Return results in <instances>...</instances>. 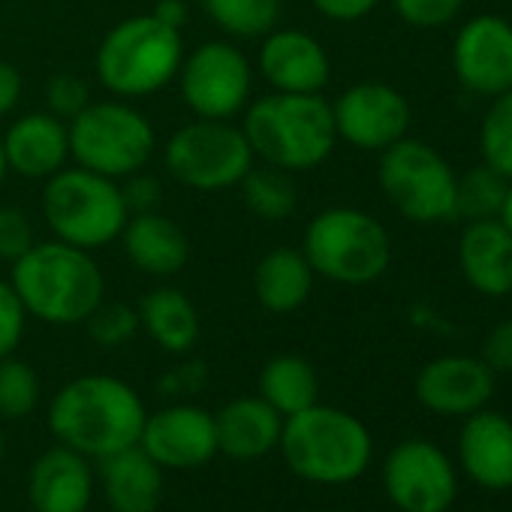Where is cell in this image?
<instances>
[{"mask_svg": "<svg viewBox=\"0 0 512 512\" xmlns=\"http://www.w3.org/2000/svg\"><path fill=\"white\" fill-rule=\"evenodd\" d=\"M148 419L142 395L112 374H82L64 383L49 404V431L55 443L103 461L139 443Z\"/></svg>", "mask_w": 512, "mask_h": 512, "instance_id": "cell-1", "label": "cell"}, {"mask_svg": "<svg viewBox=\"0 0 512 512\" xmlns=\"http://www.w3.org/2000/svg\"><path fill=\"white\" fill-rule=\"evenodd\" d=\"M28 317L49 326H85L106 302V278L91 250L64 241H34L13 263V278Z\"/></svg>", "mask_w": 512, "mask_h": 512, "instance_id": "cell-2", "label": "cell"}, {"mask_svg": "<svg viewBox=\"0 0 512 512\" xmlns=\"http://www.w3.org/2000/svg\"><path fill=\"white\" fill-rule=\"evenodd\" d=\"M241 130L253 157L284 172H308L323 166L341 142L332 103L323 94L272 91L247 103Z\"/></svg>", "mask_w": 512, "mask_h": 512, "instance_id": "cell-3", "label": "cell"}, {"mask_svg": "<svg viewBox=\"0 0 512 512\" xmlns=\"http://www.w3.org/2000/svg\"><path fill=\"white\" fill-rule=\"evenodd\" d=\"M278 452L302 482L338 488L365 476L374 458V437L350 410L317 401L284 419Z\"/></svg>", "mask_w": 512, "mask_h": 512, "instance_id": "cell-4", "label": "cell"}, {"mask_svg": "<svg viewBox=\"0 0 512 512\" xmlns=\"http://www.w3.org/2000/svg\"><path fill=\"white\" fill-rule=\"evenodd\" d=\"M302 253L317 278L344 287H365L389 272L392 238L374 214L353 205H335L305 226Z\"/></svg>", "mask_w": 512, "mask_h": 512, "instance_id": "cell-5", "label": "cell"}, {"mask_svg": "<svg viewBox=\"0 0 512 512\" xmlns=\"http://www.w3.org/2000/svg\"><path fill=\"white\" fill-rule=\"evenodd\" d=\"M181 61V31L148 13L124 19L103 37L94 70L109 94L118 100H139L163 91L178 76Z\"/></svg>", "mask_w": 512, "mask_h": 512, "instance_id": "cell-6", "label": "cell"}, {"mask_svg": "<svg viewBox=\"0 0 512 512\" xmlns=\"http://www.w3.org/2000/svg\"><path fill=\"white\" fill-rule=\"evenodd\" d=\"M43 217L58 241L94 253L121 238L130 208L118 181L82 166H64L46 178Z\"/></svg>", "mask_w": 512, "mask_h": 512, "instance_id": "cell-7", "label": "cell"}, {"mask_svg": "<svg viewBox=\"0 0 512 512\" xmlns=\"http://www.w3.org/2000/svg\"><path fill=\"white\" fill-rule=\"evenodd\" d=\"M67 130L70 157L76 166L112 181L142 172L157 148L151 121L124 100L88 103L76 118L67 121Z\"/></svg>", "mask_w": 512, "mask_h": 512, "instance_id": "cell-8", "label": "cell"}, {"mask_svg": "<svg viewBox=\"0 0 512 512\" xmlns=\"http://www.w3.org/2000/svg\"><path fill=\"white\" fill-rule=\"evenodd\" d=\"M377 184L392 208L419 226L443 223L455 217L458 175L449 160L422 139H398L380 151Z\"/></svg>", "mask_w": 512, "mask_h": 512, "instance_id": "cell-9", "label": "cell"}, {"mask_svg": "<svg viewBox=\"0 0 512 512\" xmlns=\"http://www.w3.org/2000/svg\"><path fill=\"white\" fill-rule=\"evenodd\" d=\"M253 160L244 130L232 121L196 118L193 124L178 127L163 148L169 175L178 184L205 193L238 187Z\"/></svg>", "mask_w": 512, "mask_h": 512, "instance_id": "cell-10", "label": "cell"}, {"mask_svg": "<svg viewBox=\"0 0 512 512\" xmlns=\"http://www.w3.org/2000/svg\"><path fill=\"white\" fill-rule=\"evenodd\" d=\"M178 88L196 118L232 121L250 103L253 67L238 46L211 40L181 61Z\"/></svg>", "mask_w": 512, "mask_h": 512, "instance_id": "cell-11", "label": "cell"}, {"mask_svg": "<svg viewBox=\"0 0 512 512\" xmlns=\"http://www.w3.org/2000/svg\"><path fill=\"white\" fill-rule=\"evenodd\" d=\"M383 491L398 512H449L458 497V467L434 440L407 437L383 461Z\"/></svg>", "mask_w": 512, "mask_h": 512, "instance_id": "cell-12", "label": "cell"}, {"mask_svg": "<svg viewBox=\"0 0 512 512\" xmlns=\"http://www.w3.org/2000/svg\"><path fill=\"white\" fill-rule=\"evenodd\" d=\"M338 139L359 151H386L410 133L413 109L407 97L386 82H359L332 100Z\"/></svg>", "mask_w": 512, "mask_h": 512, "instance_id": "cell-13", "label": "cell"}, {"mask_svg": "<svg viewBox=\"0 0 512 512\" xmlns=\"http://www.w3.org/2000/svg\"><path fill=\"white\" fill-rule=\"evenodd\" d=\"M452 70L464 91L497 97L512 88V22L494 13L467 19L452 43Z\"/></svg>", "mask_w": 512, "mask_h": 512, "instance_id": "cell-14", "label": "cell"}, {"mask_svg": "<svg viewBox=\"0 0 512 512\" xmlns=\"http://www.w3.org/2000/svg\"><path fill=\"white\" fill-rule=\"evenodd\" d=\"M139 446L148 458H154L163 470H196L214 461L217 452V431L214 413L205 407L178 401L148 413Z\"/></svg>", "mask_w": 512, "mask_h": 512, "instance_id": "cell-15", "label": "cell"}, {"mask_svg": "<svg viewBox=\"0 0 512 512\" xmlns=\"http://www.w3.org/2000/svg\"><path fill=\"white\" fill-rule=\"evenodd\" d=\"M497 374L479 359L464 353H446L425 362L413 380L416 401L434 416L464 419L494 398Z\"/></svg>", "mask_w": 512, "mask_h": 512, "instance_id": "cell-16", "label": "cell"}, {"mask_svg": "<svg viewBox=\"0 0 512 512\" xmlns=\"http://www.w3.org/2000/svg\"><path fill=\"white\" fill-rule=\"evenodd\" d=\"M256 67L281 94H323L332 79L326 46L296 28H275L272 34H266Z\"/></svg>", "mask_w": 512, "mask_h": 512, "instance_id": "cell-17", "label": "cell"}, {"mask_svg": "<svg viewBox=\"0 0 512 512\" xmlns=\"http://www.w3.org/2000/svg\"><path fill=\"white\" fill-rule=\"evenodd\" d=\"M94 494V461L70 446H49L28 470V500L34 512H88Z\"/></svg>", "mask_w": 512, "mask_h": 512, "instance_id": "cell-18", "label": "cell"}, {"mask_svg": "<svg viewBox=\"0 0 512 512\" xmlns=\"http://www.w3.org/2000/svg\"><path fill=\"white\" fill-rule=\"evenodd\" d=\"M461 473L485 491L512 488V419L482 407L464 416L458 431Z\"/></svg>", "mask_w": 512, "mask_h": 512, "instance_id": "cell-19", "label": "cell"}, {"mask_svg": "<svg viewBox=\"0 0 512 512\" xmlns=\"http://www.w3.org/2000/svg\"><path fill=\"white\" fill-rule=\"evenodd\" d=\"M458 269L464 284L485 296H512V232L500 217L467 220L458 235Z\"/></svg>", "mask_w": 512, "mask_h": 512, "instance_id": "cell-20", "label": "cell"}, {"mask_svg": "<svg viewBox=\"0 0 512 512\" xmlns=\"http://www.w3.org/2000/svg\"><path fill=\"white\" fill-rule=\"evenodd\" d=\"M217 452L229 461H260L278 452L284 416L260 395H238L214 413Z\"/></svg>", "mask_w": 512, "mask_h": 512, "instance_id": "cell-21", "label": "cell"}, {"mask_svg": "<svg viewBox=\"0 0 512 512\" xmlns=\"http://www.w3.org/2000/svg\"><path fill=\"white\" fill-rule=\"evenodd\" d=\"M4 154L10 172L46 181L61 172L70 160V130L67 121L52 112H28L10 124L4 133Z\"/></svg>", "mask_w": 512, "mask_h": 512, "instance_id": "cell-22", "label": "cell"}, {"mask_svg": "<svg viewBox=\"0 0 512 512\" xmlns=\"http://www.w3.org/2000/svg\"><path fill=\"white\" fill-rule=\"evenodd\" d=\"M97 464V482L109 512H160L166 470L154 458H148L139 443Z\"/></svg>", "mask_w": 512, "mask_h": 512, "instance_id": "cell-23", "label": "cell"}, {"mask_svg": "<svg viewBox=\"0 0 512 512\" xmlns=\"http://www.w3.org/2000/svg\"><path fill=\"white\" fill-rule=\"evenodd\" d=\"M124 253L127 260L151 278H172L190 260L187 232L160 211H139L130 214L124 232Z\"/></svg>", "mask_w": 512, "mask_h": 512, "instance_id": "cell-24", "label": "cell"}, {"mask_svg": "<svg viewBox=\"0 0 512 512\" xmlns=\"http://www.w3.org/2000/svg\"><path fill=\"white\" fill-rule=\"evenodd\" d=\"M314 269L302 247H275L253 269V296L269 314H293L314 293Z\"/></svg>", "mask_w": 512, "mask_h": 512, "instance_id": "cell-25", "label": "cell"}, {"mask_svg": "<svg viewBox=\"0 0 512 512\" xmlns=\"http://www.w3.org/2000/svg\"><path fill=\"white\" fill-rule=\"evenodd\" d=\"M136 311L142 332H148V338L169 356H187L202 335L196 305L187 293L175 287L151 290L148 296H142Z\"/></svg>", "mask_w": 512, "mask_h": 512, "instance_id": "cell-26", "label": "cell"}, {"mask_svg": "<svg viewBox=\"0 0 512 512\" xmlns=\"http://www.w3.org/2000/svg\"><path fill=\"white\" fill-rule=\"evenodd\" d=\"M256 395L269 401L284 419L308 410L320 401V377L317 368L296 353H281L269 359L256 380Z\"/></svg>", "mask_w": 512, "mask_h": 512, "instance_id": "cell-27", "label": "cell"}, {"mask_svg": "<svg viewBox=\"0 0 512 512\" xmlns=\"http://www.w3.org/2000/svg\"><path fill=\"white\" fill-rule=\"evenodd\" d=\"M238 190L247 211L269 223L287 220L299 205V190L293 175L275 166H250V172L238 181Z\"/></svg>", "mask_w": 512, "mask_h": 512, "instance_id": "cell-28", "label": "cell"}, {"mask_svg": "<svg viewBox=\"0 0 512 512\" xmlns=\"http://www.w3.org/2000/svg\"><path fill=\"white\" fill-rule=\"evenodd\" d=\"M208 19L235 40H260L281 22V0H202Z\"/></svg>", "mask_w": 512, "mask_h": 512, "instance_id": "cell-29", "label": "cell"}, {"mask_svg": "<svg viewBox=\"0 0 512 512\" xmlns=\"http://www.w3.org/2000/svg\"><path fill=\"white\" fill-rule=\"evenodd\" d=\"M509 181L503 175H497L491 166L479 163L470 166L464 175H458L455 184V217L467 220H488L497 217L506 199Z\"/></svg>", "mask_w": 512, "mask_h": 512, "instance_id": "cell-30", "label": "cell"}, {"mask_svg": "<svg viewBox=\"0 0 512 512\" xmlns=\"http://www.w3.org/2000/svg\"><path fill=\"white\" fill-rule=\"evenodd\" d=\"M479 154L485 166L512 181V88L491 97L479 121Z\"/></svg>", "mask_w": 512, "mask_h": 512, "instance_id": "cell-31", "label": "cell"}, {"mask_svg": "<svg viewBox=\"0 0 512 512\" xmlns=\"http://www.w3.org/2000/svg\"><path fill=\"white\" fill-rule=\"evenodd\" d=\"M40 398H43V383L28 362L16 356L0 359V419L31 416L40 407Z\"/></svg>", "mask_w": 512, "mask_h": 512, "instance_id": "cell-32", "label": "cell"}, {"mask_svg": "<svg viewBox=\"0 0 512 512\" xmlns=\"http://www.w3.org/2000/svg\"><path fill=\"white\" fill-rule=\"evenodd\" d=\"M85 326H88L91 341L100 344V347H109V350H112V347L130 344V341L142 332V326H139V311L130 308V305H121V302H103V305L85 320Z\"/></svg>", "mask_w": 512, "mask_h": 512, "instance_id": "cell-33", "label": "cell"}, {"mask_svg": "<svg viewBox=\"0 0 512 512\" xmlns=\"http://www.w3.org/2000/svg\"><path fill=\"white\" fill-rule=\"evenodd\" d=\"M392 10L416 31H437L461 16L464 0H392Z\"/></svg>", "mask_w": 512, "mask_h": 512, "instance_id": "cell-34", "label": "cell"}, {"mask_svg": "<svg viewBox=\"0 0 512 512\" xmlns=\"http://www.w3.org/2000/svg\"><path fill=\"white\" fill-rule=\"evenodd\" d=\"M28 329V311L10 281H0V359L19 350Z\"/></svg>", "mask_w": 512, "mask_h": 512, "instance_id": "cell-35", "label": "cell"}, {"mask_svg": "<svg viewBox=\"0 0 512 512\" xmlns=\"http://www.w3.org/2000/svg\"><path fill=\"white\" fill-rule=\"evenodd\" d=\"M91 103L88 85L73 73H58L46 82V106L55 118L70 121Z\"/></svg>", "mask_w": 512, "mask_h": 512, "instance_id": "cell-36", "label": "cell"}, {"mask_svg": "<svg viewBox=\"0 0 512 512\" xmlns=\"http://www.w3.org/2000/svg\"><path fill=\"white\" fill-rule=\"evenodd\" d=\"M34 226L22 208L0 205V260L16 263L34 247Z\"/></svg>", "mask_w": 512, "mask_h": 512, "instance_id": "cell-37", "label": "cell"}, {"mask_svg": "<svg viewBox=\"0 0 512 512\" xmlns=\"http://www.w3.org/2000/svg\"><path fill=\"white\" fill-rule=\"evenodd\" d=\"M205 383H208V368H205V362L196 359V362H181L178 368L166 371L160 377L157 389L166 398H190V395L202 392Z\"/></svg>", "mask_w": 512, "mask_h": 512, "instance_id": "cell-38", "label": "cell"}, {"mask_svg": "<svg viewBox=\"0 0 512 512\" xmlns=\"http://www.w3.org/2000/svg\"><path fill=\"white\" fill-rule=\"evenodd\" d=\"M494 374H512V317L494 323L482 341V356H479Z\"/></svg>", "mask_w": 512, "mask_h": 512, "instance_id": "cell-39", "label": "cell"}, {"mask_svg": "<svg viewBox=\"0 0 512 512\" xmlns=\"http://www.w3.org/2000/svg\"><path fill=\"white\" fill-rule=\"evenodd\" d=\"M121 193H124V202H127L130 214L157 211V202H160V181H157L154 175H145V169H142V172L124 178Z\"/></svg>", "mask_w": 512, "mask_h": 512, "instance_id": "cell-40", "label": "cell"}, {"mask_svg": "<svg viewBox=\"0 0 512 512\" xmlns=\"http://www.w3.org/2000/svg\"><path fill=\"white\" fill-rule=\"evenodd\" d=\"M311 4L332 22H359L380 7V0H311Z\"/></svg>", "mask_w": 512, "mask_h": 512, "instance_id": "cell-41", "label": "cell"}, {"mask_svg": "<svg viewBox=\"0 0 512 512\" xmlns=\"http://www.w3.org/2000/svg\"><path fill=\"white\" fill-rule=\"evenodd\" d=\"M19 100H22V73L13 64L0 61V118L13 115Z\"/></svg>", "mask_w": 512, "mask_h": 512, "instance_id": "cell-42", "label": "cell"}, {"mask_svg": "<svg viewBox=\"0 0 512 512\" xmlns=\"http://www.w3.org/2000/svg\"><path fill=\"white\" fill-rule=\"evenodd\" d=\"M154 19H160L163 25H169V28H184L187 25V4L184 0H160L157 4V10L151 13Z\"/></svg>", "mask_w": 512, "mask_h": 512, "instance_id": "cell-43", "label": "cell"}, {"mask_svg": "<svg viewBox=\"0 0 512 512\" xmlns=\"http://www.w3.org/2000/svg\"><path fill=\"white\" fill-rule=\"evenodd\" d=\"M500 223L512 232V181H509V190H506V199H503V208H500Z\"/></svg>", "mask_w": 512, "mask_h": 512, "instance_id": "cell-44", "label": "cell"}, {"mask_svg": "<svg viewBox=\"0 0 512 512\" xmlns=\"http://www.w3.org/2000/svg\"><path fill=\"white\" fill-rule=\"evenodd\" d=\"M10 175V166H7V154H4V136H0V184L7 181Z\"/></svg>", "mask_w": 512, "mask_h": 512, "instance_id": "cell-45", "label": "cell"}, {"mask_svg": "<svg viewBox=\"0 0 512 512\" xmlns=\"http://www.w3.org/2000/svg\"><path fill=\"white\" fill-rule=\"evenodd\" d=\"M7 458V431H4V419H0V464Z\"/></svg>", "mask_w": 512, "mask_h": 512, "instance_id": "cell-46", "label": "cell"}]
</instances>
